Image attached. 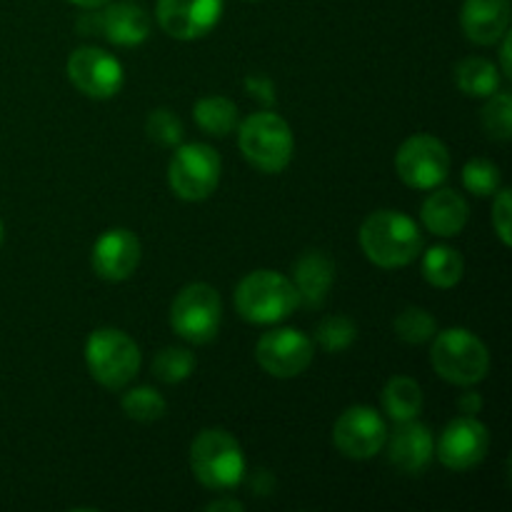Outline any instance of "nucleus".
<instances>
[{
    "mask_svg": "<svg viewBox=\"0 0 512 512\" xmlns=\"http://www.w3.org/2000/svg\"><path fill=\"white\" fill-rule=\"evenodd\" d=\"M360 248L378 268H405L423 250V233L400 210H378L360 225Z\"/></svg>",
    "mask_w": 512,
    "mask_h": 512,
    "instance_id": "1",
    "label": "nucleus"
},
{
    "mask_svg": "<svg viewBox=\"0 0 512 512\" xmlns=\"http://www.w3.org/2000/svg\"><path fill=\"white\" fill-rule=\"evenodd\" d=\"M235 308L248 323L273 325L300 308V295L293 280L283 273L255 270L240 280L235 290Z\"/></svg>",
    "mask_w": 512,
    "mask_h": 512,
    "instance_id": "2",
    "label": "nucleus"
},
{
    "mask_svg": "<svg viewBox=\"0 0 512 512\" xmlns=\"http://www.w3.org/2000/svg\"><path fill=\"white\" fill-rule=\"evenodd\" d=\"M190 468L208 490H233L245 478L243 448L228 430L208 428L190 445Z\"/></svg>",
    "mask_w": 512,
    "mask_h": 512,
    "instance_id": "3",
    "label": "nucleus"
},
{
    "mask_svg": "<svg viewBox=\"0 0 512 512\" xmlns=\"http://www.w3.org/2000/svg\"><path fill=\"white\" fill-rule=\"evenodd\" d=\"M238 145L245 160L260 173H283L293 160L295 140L290 125L278 113L260 110L240 123Z\"/></svg>",
    "mask_w": 512,
    "mask_h": 512,
    "instance_id": "4",
    "label": "nucleus"
},
{
    "mask_svg": "<svg viewBox=\"0 0 512 512\" xmlns=\"http://www.w3.org/2000/svg\"><path fill=\"white\" fill-rule=\"evenodd\" d=\"M430 363L443 380L468 388L488 375L490 355L478 335L465 328H450L435 333Z\"/></svg>",
    "mask_w": 512,
    "mask_h": 512,
    "instance_id": "5",
    "label": "nucleus"
},
{
    "mask_svg": "<svg viewBox=\"0 0 512 512\" xmlns=\"http://www.w3.org/2000/svg\"><path fill=\"white\" fill-rule=\"evenodd\" d=\"M85 365L103 388L120 390L140 370V348L118 328H98L85 340Z\"/></svg>",
    "mask_w": 512,
    "mask_h": 512,
    "instance_id": "6",
    "label": "nucleus"
},
{
    "mask_svg": "<svg viewBox=\"0 0 512 512\" xmlns=\"http://www.w3.org/2000/svg\"><path fill=\"white\" fill-rule=\"evenodd\" d=\"M223 323V303L218 290L205 283L185 285L170 305V325L183 340L205 345L215 340Z\"/></svg>",
    "mask_w": 512,
    "mask_h": 512,
    "instance_id": "7",
    "label": "nucleus"
},
{
    "mask_svg": "<svg viewBox=\"0 0 512 512\" xmlns=\"http://www.w3.org/2000/svg\"><path fill=\"white\" fill-rule=\"evenodd\" d=\"M220 163L218 150L205 143L180 145L168 165V185L180 200H198L210 198L220 183Z\"/></svg>",
    "mask_w": 512,
    "mask_h": 512,
    "instance_id": "8",
    "label": "nucleus"
},
{
    "mask_svg": "<svg viewBox=\"0 0 512 512\" xmlns=\"http://www.w3.org/2000/svg\"><path fill=\"white\" fill-rule=\"evenodd\" d=\"M395 170L408 188L433 190L448 178L450 153L433 135H413L395 153Z\"/></svg>",
    "mask_w": 512,
    "mask_h": 512,
    "instance_id": "9",
    "label": "nucleus"
},
{
    "mask_svg": "<svg viewBox=\"0 0 512 512\" xmlns=\"http://www.w3.org/2000/svg\"><path fill=\"white\" fill-rule=\"evenodd\" d=\"M385 440H388V425L368 405H353L335 420L333 443L345 458H375L385 448Z\"/></svg>",
    "mask_w": 512,
    "mask_h": 512,
    "instance_id": "10",
    "label": "nucleus"
},
{
    "mask_svg": "<svg viewBox=\"0 0 512 512\" xmlns=\"http://www.w3.org/2000/svg\"><path fill=\"white\" fill-rule=\"evenodd\" d=\"M68 78L83 95L95 100L113 98L125 83L123 65L103 48H78L68 58Z\"/></svg>",
    "mask_w": 512,
    "mask_h": 512,
    "instance_id": "11",
    "label": "nucleus"
},
{
    "mask_svg": "<svg viewBox=\"0 0 512 512\" xmlns=\"http://www.w3.org/2000/svg\"><path fill=\"white\" fill-rule=\"evenodd\" d=\"M255 358L273 378H298L313 363V340L295 328L270 330L258 340Z\"/></svg>",
    "mask_w": 512,
    "mask_h": 512,
    "instance_id": "12",
    "label": "nucleus"
},
{
    "mask_svg": "<svg viewBox=\"0 0 512 512\" xmlns=\"http://www.w3.org/2000/svg\"><path fill=\"white\" fill-rule=\"evenodd\" d=\"M488 448V428L480 420H475L473 415H463V418L445 425L435 453H438L440 463L448 470H470L478 463H483Z\"/></svg>",
    "mask_w": 512,
    "mask_h": 512,
    "instance_id": "13",
    "label": "nucleus"
},
{
    "mask_svg": "<svg viewBox=\"0 0 512 512\" xmlns=\"http://www.w3.org/2000/svg\"><path fill=\"white\" fill-rule=\"evenodd\" d=\"M225 0H158V23L170 38L198 40L218 25Z\"/></svg>",
    "mask_w": 512,
    "mask_h": 512,
    "instance_id": "14",
    "label": "nucleus"
},
{
    "mask_svg": "<svg viewBox=\"0 0 512 512\" xmlns=\"http://www.w3.org/2000/svg\"><path fill=\"white\" fill-rule=\"evenodd\" d=\"M90 263L103 280H110V283L128 280L140 263V240L125 228L105 230L95 240Z\"/></svg>",
    "mask_w": 512,
    "mask_h": 512,
    "instance_id": "15",
    "label": "nucleus"
},
{
    "mask_svg": "<svg viewBox=\"0 0 512 512\" xmlns=\"http://www.w3.org/2000/svg\"><path fill=\"white\" fill-rule=\"evenodd\" d=\"M388 445V458L400 473L418 475L423 473L430 465L435 453V443L430 430L425 428L418 420H405L398 423V430L393 433V438L385 440Z\"/></svg>",
    "mask_w": 512,
    "mask_h": 512,
    "instance_id": "16",
    "label": "nucleus"
},
{
    "mask_svg": "<svg viewBox=\"0 0 512 512\" xmlns=\"http://www.w3.org/2000/svg\"><path fill=\"white\" fill-rule=\"evenodd\" d=\"M465 38L478 45H493L508 33L510 0H465L460 10Z\"/></svg>",
    "mask_w": 512,
    "mask_h": 512,
    "instance_id": "17",
    "label": "nucleus"
},
{
    "mask_svg": "<svg viewBox=\"0 0 512 512\" xmlns=\"http://www.w3.org/2000/svg\"><path fill=\"white\" fill-rule=\"evenodd\" d=\"M98 30L110 43L133 48L148 40L150 15L138 3H113L98 15Z\"/></svg>",
    "mask_w": 512,
    "mask_h": 512,
    "instance_id": "18",
    "label": "nucleus"
},
{
    "mask_svg": "<svg viewBox=\"0 0 512 512\" xmlns=\"http://www.w3.org/2000/svg\"><path fill=\"white\" fill-rule=\"evenodd\" d=\"M468 215L470 208L463 195L448 188L430 193L420 210L425 228L440 238H453V235L463 233V228L468 225Z\"/></svg>",
    "mask_w": 512,
    "mask_h": 512,
    "instance_id": "19",
    "label": "nucleus"
},
{
    "mask_svg": "<svg viewBox=\"0 0 512 512\" xmlns=\"http://www.w3.org/2000/svg\"><path fill=\"white\" fill-rule=\"evenodd\" d=\"M293 285L300 295V305H310V308H318L325 303V295H328L330 285L335 278V265L320 250H308L303 253V258L295 263V275Z\"/></svg>",
    "mask_w": 512,
    "mask_h": 512,
    "instance_id": "20",
    "label": "nucleus"
},
{
    "mask_svg": "<svg viewBox=\"0 0 512 512\" xmlns=\"http://www.w3.org/2000/svg\"><path fill=\"white\" fill-rule=\"evenodd\" d=\"M383 408L395 423L415 420L423 410V390L408 375H395L383 388Z\"/></svg>",
    "mask_w": 512,
    "mask_h": 512,
    "instance_id": "21",
    "label": "nucleus"
},
{
    "mask_svg": "<svg viewBox=\"0 0 512 512\" xmlns=\"http://www.w3.org/2000/svg\"><path fill=\"white\" fill-rule=\"evenodd\" d=\"M465 260L463 255L448 245H435L423 258V275L433 288L448 290L463 280Z\"/></svg>",
    "mask_w": 512,
    "mask_h": 512,
    "instance_id": "22",
    "label": "nucleus"
},
{
    "mask_svg": "<svg viewBox=\"0 0 512 512\" xmlns=\"http://www.w3.org/2000/svg\"><path fill=\"white\" fill-rule=\"evenodd\" d=\"M455 83L470 98H490L500 90V70L485 58H465L455 68Z\"/></svg>",
    "mask_w": 512,
    "mask_h": 512,
    "instance_id": "23",
    "label": "nucleus"
},
{
    "mask_svg": "<svg viewBox=\"0 0 512 512\" xmlns=\"http://www.w3.org/2000/svg\"><path fill=\"white\" fill-rule=\"evenodd\" d=\"M195 123L215 138H225L238 125V108L223 95H208L195 105Z\"/></svg>",
    "mask_w": 512,
    "mask_h": 512,
    "instance_id": "24",
    "label": "nucleus"
},
{
    "mask_svg": "<svg viewBox=\"0 0 512 512\" xmlns=\"http://www.w3.org/2000/svg\"><path fill=\"white\" fill-rule=\"evenodd\" d=\"M165 410H168V403H165L163 395L148 385H140V388L128 390L123 395V413L138 423H155V420L163 418Z\"/></svg>",
    "mask_w": 512,
    "mask_h": 512,
    "instance_id": "25",
    "label": "nucleus"
},
{
    "mask_svg": "<svg viewBox=\"0 0 512 512\" xmlns=\"http://www.w3.org/2000/svg\"><path fill=\"white\" fill-rule=\"evenodd\" d=\"M393 325L398 338L410 345L428 343V340H433L435 333H438V323H435L433 315L423 308H405L403 313L395 318Z\"/></svg>",
    "mask_w": 512,
    "mask_h": 512,
    "instance_id": "26",
    "label": "nucleus"
},
{
    "mask_svg": "<svg viewBox=\"0 0 512 512\" xmlns=\"http://www.w3.org/2000/svg\"><path fill=\"white\" fill-rule=\"evenodd\" d=\"M195 370V355L188 348H163L153 360V373L163 383L175 385L190 378Z\"/></svg>",
    "mask_w": 512,
    "mask_h": 512,
    "instance_id": "27",
    "label": "nucleus"
},
{
    "mask_svg": "<svg viewBox=\"0 0 512 512\" xmlns=\"http://www.w3.org/2000/svg\"><path fill=\"white\" fill-rule=\"evenodd\" d=\"M483 128L490 138L510 140L512 135V98L505 90L490 95L488 105L483 108Z\"/></svg>",
    "mask_w": 512,
    "mask_h": 512,
    "instance_id": "28",
    "label": "nucleus"
},
{
    "mask_svg": "<svg viewBox=\"0 0 512 512\" xmlns=\"http://www.w3.org/2000/svg\"><path fill=\"white\" fill-rule=\"evenodd\" d=\"M463 183L465 188L473 195H480V198H488V195H495L500 188V168L495 163L485 158L470 160L463 168Z\"/></svg>",
    "mask_w": 512,
    "mask_h": 512,
    "instance_id": "29",
    "label": "nucleus"
},
{
    "mask_svg": "<svg viewBox=\"0 0 512 512\" xmlns=\"http://www.w3.org/2000/svg\"><path fill=\"white\" fill-rule=\"evenodd\" d=\"M355 333H358V330H355L353 320L343 318V315H333V318H325L323 323L318 325L315 338H318V343L323 345L328 353H340V350H345L353 343Z\"/></svg>",
    "mask_w": 512,
    "mask_h": 512,
    "instance_id": "30",
    "label": "nucleus"
},
{
    "mask_svg": "<svg viewBox=\"0 0 512 512\" xmlns=\"http://www.w3.org/2000/svg\"><path fill=\"white\" fill-rule=\"evenodd\" d=\"M145 130H148V135L155 140V143L165 145V148L178 145L180 138H183V123H180V118L173 113V110H165V108L153 110V113L148 115Z\"/></svg>",
    "mask_w": 512,
    "mask_h": 512,
    "instance_id": "31",
    "label": "nucleus"
},
{
    "mask_svg": "<svg viewBox=\"0 0 512 512\" xmlns=\"http://www.w3.org/2000/svg\"><path fill=\"white\" fill-rule=\"evenodd\" d=\"M510 225H512L510 190H498V193H495V203H493V228H495V233H498L500 243H503L505 248H510V245H512Z\"/></svg>",
    "mask_w": 512,
    "mask_h": 512,
    "instance_id": "32",
    "label": "nucleus"
},
{
    "mask_svg": "<svg viewBox=\"0 0 512 512\" xmlns=\"http://www.w3.org/2000/svg\"><path fill=\"white\" fill-rule=\"evenodd\" d=\"M503 48H500V73L505 75V78H512V65H510V53H512V38L510 33L503 35Z\"/></svg>",
    "mask_w": 512,
    "mask_h": 512,
    "instance_id": "33",
    "label": "nucleus"
},
{
    "mask_svg": "<svg viewBox=\"0 0 512 512\" xmlns=\"http://www.w3.org/2000/svg\"><path fill=\"white\" fill-rule=\"evenodd\" d=\"M210 512H220V510H230V512H240L243 510V503H238V500H213V503H208Z\"/></svg>",
    "mask_w": 512,
    "mask_h": 512,
    "instance_id": "34",
    "label": "nucleus"
},
{
    "mask_svg": "<svg viewBox=\"0 0 512 512\" xmlns=\"http://www.w3.org/2000/svg\"><path fill=\"white\" fill-rule=\"evenodd\" d=\"M480 405H483V403H480V398H478V395H473V393H468V395H465L463 400H460V410H463L465 415H473V413H478V410H480Z\"/></svg>",
    "mask_w": 512,
    "mask_h": 512,
    "instance_id": "35",
    "label": "nucleus"
},
{
    "mask_svg": "<svg viewBox=\"0 0 512 512\" xmlns=\"http://www.w3.org/2000/svg\"><path fill=\"white\" fill-rule=\"evenodd\" d=\"M73 5H80V8H100V5H105L108 0H70Z\"/></svg>",
    "mask_w": 512,
    "mask_h": 512,
    "instance_id": "36",
    "label": "nucleus"
},
{
    "mask_svg": "<svg viewBox=\"0 0 512 512\" xmlns=\"http://www.w3.org/2000/svg\"><path fill=\"white\" fill-rule=\"evenodd\" d=\"M0 243H3V223H0Z\"/></svg>",
    "mask_w": 512,
    "mask_h": 512,
    "instance_id": "37",
    "label": "nucleus"
}]
</instances>
